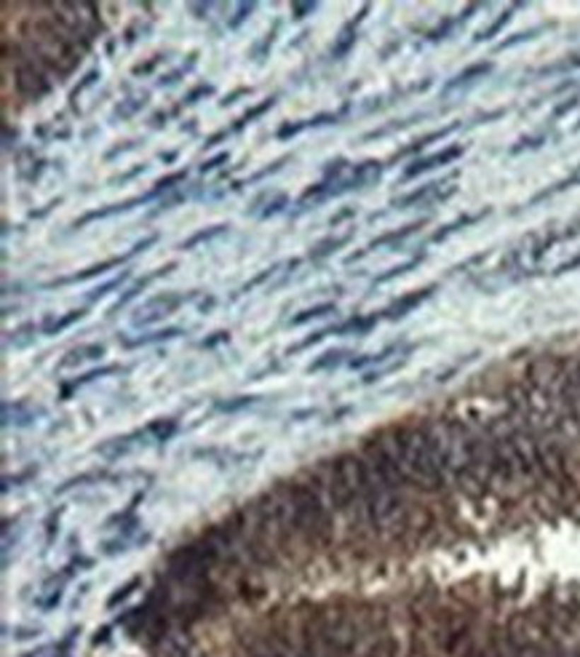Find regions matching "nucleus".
<instances>
[{
	"mask_svg": "<svg viewBox=\"0 0 580 657\" xmlns=\"http://www.w3.org/2000/svg\"><path fill=\"white\" fill-rule=\"evenodd\" d=\"M385 438L388 449L399 465L407 489H417L425 495H439L449 487V478L439 468L431 449V436H428V420H401L390 422L380 430Z\"/></svg>",
	"mask_w": 580,
	"mask_h": 657,
	"instance_id": "obj_2",
	"label": "nucleus"
},
{
	"mask_svg": "<svg viewBox=\"0 0 580 657\" xmlns=\"http://www.w3.org/2000/svg\"><path fill=\"white\" fill-rule=\"evenodd\" d=\"M174 268H177V265H174V262H169V265H163V268L153 270V273H150V276H145V278H139V280H137V283H134V286H132V289H126V292H123V297H118V302H115V304H112V307H110V313H108V316H115V313L121 310L123 304H129V302H132L134 297H137V294L142 292L145 286H150V283H153V280H156V278H161V276H166V273H171V270H174Z\"/></svg>",
	"mask_w": 580,
	"mask_h": 657,
	"instance_id": "obj_15",
	"label": "nucleus"
},
{
	"mask_svg": "<svg viewBox=\"0 0 580 657\" xmlns=\"http://www.w3.org/2000/svg\"><path fill=\"white\" fill-rule=\"evenodd\" d=\"M153 244H156V235L142 238L139 244L134 246L132 251H126V254H121V256H110V259H105V262L91 265V268L81 270V273H75V276H67V278H54V280H49V283H43V289H57V286H67V283H81V280L97 278V276H102V273H108V270L118 268V265H121V262H126V259H132L137 251H145L147 246H153Z\"/></svg>",
	"mask_w": 580,
	"mask_h": 657,
	"instance_id": "obj_4",
	"label": "nucleus"
},
{
	"mask_svg": "<svg viewBox=\"0 0 580 657\" xmlns=\"http://www.w3.org/2000/svg\"><path fill=\"white\" fill-rule=\"evenodd\" d=\"M6 337H8L16 348H27V345L33 342V337H35V326H33V324H25V326H19L16 331L6 334Z\"/></svg>",
	"mask_w": 580,
	"mask_h": 657,
	"instance_id": "obj_39",
	"label": "nucleus"
},
{
	"mask_svg": "<svg viewBox=\"0 0 580 657\" xmlns=\"http://www.w3.org/2000/svg\"><path fill=\"white\" fill-rule=\"evenodd\" d=\"M425 259V254H417V256H412L410 262H404V265H396V268H390L388 273H383V276H377L375 280H372V286H380V283H388V280H393V278H399V276H404V273H410V270H414L420 262Z\"/></svg>",
	"mask_w": 580,
	"mask_h": 657,
	"instance_id": "obj_28",
	"label": "nucleus"
},
{
	"mask_svg": "<svg viewBox=\"0 0 580 657\" xmlns=\"http://www.w3.org/2000/svg\"><path fill=\"white\" fill-rule=\"evenodd\" d=\"M228 230V225H211V227H204V230L193 232L187 241H182L180 249L182 251H187V249H193V246L204 244V241H211V238H217V235H222V232Z\"/></svg>",
	"mask_w": 580,
	"mask_h": 657,
	"instance_id": "obj_27",
	"label": "nucleus"
},
{
	"mask_svg": "<svg viewBox=\"0 0 580 657\" xmlns=\"http://www.w3.org/2000/svg\"><path fill=\"white\" fill-rule=\"evenodd\" d=\"M276 270H278V265H273V268H270V270H262L260 276H254L252 280H246V283H243V286H241V294H243V292H252L254 286H260L262 280H267V278H270V276H273V273H276Z\"/></svg>",
	"mask_w": 580,
	"mask_h": 657,
	"instance_id": "obj_51",
	"label": "nucleus"
},
{
	"mask_svg": "<svg viewBox=\"0 0 580 657\" xmlns=\"http://www.w3.org/2000/svg\"><path fill=\"white\" fill-rule=\"evenodd\" d=\"M425 225V219H417V222H412V225H404V227H399V230H390V232H385V235H377L375 241H369V246L366 249H361V251H356V254H351L345 262L351 265V262H356L359 256H364V254H369L372 249H383V246H390V244H399V241H404V238H410V235H414V232L420 230Z\"/></svg>",
	"mask_w": 580,
	"mask_h": 657,
	"instance_id": "obj_11",
	"label": "nucleus"
},
{
	"mask_svg": "<svg viewBox=\"0 0 580 657\" xmlns=\"http://www.w3.org/2000/svg\"><path fill=\"white\" fill-rule=\"evenodd\" d=\"M190 300H195V292H163V294H156V297H150L137 313H134L132 324L134 326H153V324H158V321H163L166 316H171V313H177L182 304H187Z\"/></svg>",
	"mask_w": 580,
	"mask_h": 657,
	"instance_id": "obj_3",
	"label": "nucleus"
},
{
	"mask_svg": "<svg viewBox=\"0 0 580 657\" xmlns=\"http://www.w3.org/2000/svg\"><path fill=\"white\" fill-rule=\"evenodd\" d=\"M366 13H369V6H364L361 11L356 13L348 25H342L340 35L335 37V46H332V51H329V57H332L335 61L345 59V57H348V51L356 46V32H359V25L364 22V16H366Z\"/></svg>",
	"mask_w": 580,
	"mask_h": 657,
	"instance_id": "obj_8",
	"label": "nucleus"
},
{
	"mask_svg": "<svg viewBox=\"0 0 580 657\" xmlns=\"http://www.w3.org/2000/svg\"><path fill=\"white\" fill-rule=\"evenodd\" d=\"M40 406H33L27 401H3V425L6 427H25L30 422H35V417H43Z\"/></svg>",
	"mask_w": 580,
	"mask_h": 657,
	"instance_id": "obj_7",
	"label": "nucleus"
},
{
	"mask_svg": "<svg viewBox=\"0 0 580 657\" xmlns=\"http://www.w3.org/2000/svg\"><path fill=\"white\" fill-rule=\"evenodd\" d=\"M353 214H356V208H353V206H345L342 211H340V214H335V217L329 219V225H337V222H342V219L353 217Z\"/></svg>",
	"mask_w": 580,
	"mask_h": 657,
	"instance_id": "obj_62",
	"label": "nucleus"
},
{
	"mask_svg": "<svg viewBox=\"0 0 580 657\" xmlns=\"http://www.w3.org/2000/svg\"><path fill=\"white\" fill-rule=\"evenodd\" d=\"M142 171H145V166H137V169L126 171L123 177H115V182H126V179H132V177H137V174H142Z\"/></svg>",
	"mask_w": 580,
	"mask_h": 657,
	"instance_id": "obj_63",
	"label": "nucleus"
},
{
	"mask_svg": "<svg viewBox=\"0 0 580 657\" xmlns=\"http://www.w3.org/2000/svg\"><path fill=\"white\" fill-rule=\"evenodd\" d=\"M434 292H436V286H425V289H417V292L404 294V297H399V300L390 304V307H385L380 316L388 318V321H399V318L410 316L414 307H420V304H423Z\"/></svg>",
	"mask_w": 580,
	"mask_h": 657,
	"instance_id": "obj_10",
	"label": "nucleus"
},
{
	"mask_svg": "<svg viewBox=\"0 0 580 657\" xmlns=\"http://www.w3.org/2000/svg\"><path fill=\"white\" fill-rule=\"evenodd\" d=\"M308 129V121H297V123H286V126H281L278 129V139H289V136L300 134V131H305Z\"/></svg>",
	"mask_w": 580,
	"mask_h": 657,
	"instance_id": "obj_49",
	"label": "nucleus"
},
{
	"mask_svg": "<svg viewBox=\"0 0 580 657\" xmlns=\"http://www.w3.org/2000/svg\"><path fill=\"white\" fill-rule=\"evenodd\" d=\"M145 105H147V94H139V97L126 99V102H121V107L115 110V115H112V118H129V115H134L137 110H142Z\"/></svg>",
	"mask_w": 580,
	"mask_h": 657,
	"instance_id": "obj_37",
	"label": "nucleus"
},
{
	"mask_svg": "<svg viewBox=\"0 0 580 657\" xmlns=\"http://www.w3.org/2000/svg\"><path fill=\"white\" fill-rule=\"evenodd\" d=\"M145 436H147V430L145 433H129V436H121V438H110L105 444H99L97 451L102 457H108V460H118L121 454H129V451L134 449V441H142Z\"/></svg>",
	"mask_w": 580,
	"mask_h": 657,
	"instance_id": "obj_16",
	"label": "nucleus"
},
{
	"mask_svg": "<svg viewBox=\"0 0 580 657\" xmlns=\"http://www.w3.org/2000/svg\"><path fill=\"white\" fill-rule=\"evenodd\" d=\"M377 321H380V313H372V316H353L348 318V321H342V324H337V326H329L324 328V334H366L372 326H377Z\"/></svg>",
	"mask_w": 580,
	"mask_h": 657,
	"instance_id": "obj_17",
	"label": "nucleus"
},
{
	"mask_svg": "<svg viewBox=\"0 0 580 657\" xmlns=\"http://www.w3.org/2000/svg\"><path fill=\"white\" fill-rule=\"evenodd\" d=\"M463 153H465V147L463 145H449V147H444V150L434 153V155H425V158L412 160L410 166L404 169V174H401V182H410V179H414V177H420V174H425V171L439 169V166H449V163H452V160H458Z\"/></svg>",
	"mask_w": 580,
	"mask_h": 657,
	"instance_id": "obj_6",
	"label": "nucleus"
},
{
	"mask_svg": "<svg viewBox=\"0 0 580 657\" xmlns=\"http://www.w3.org/2000/svg\"><path fill=\"white\" fill-rule=\"evenodd\" d=\"M289 155H284V158H278V160H273L267 169H262V171H257V174H252L249 179H243V182H236L230 190H241V187H246V184H254V182H260V179H265V177H270V174H276V171H281V166L284 163H289Z\"/></svg>",
	"mask_w": 580,
	"mask_h": 657,
	"instance_id": "obj_32",
	"label": "nucleus"
},
{
	"mask_svg": "<svg viewBox=\"0 0 580 657\" xmlns=\"http://www.w3.org/2000/svg\"><path fill=\"white\" fill-rule=\"evenodd\" d=\"M187 179V171L182 169V171H174V174H166L163 179H158L156 184H153V190H150V201H156V198H161L163 193H171L174 190V184H180V182H185Z\"/></svg>",
	"mask_w": 580,
	"mask_h": 657,
	"instance_id": "obj_25",
	"label": "nucleus"
},
{
	"mask_svg": "<svg viewBox=\"0 0 580 657\" xmlns=\"http://www.w3.org/2000/svg\"><path fill=\"white\" fill-rule=\"evenodd\" d=\"M580 67V54L578 57H567V61H559V64H548L540 70V75H551V73H564V70H575Z\"/></svg>",
	"mask_w": 580,
	"mask_h": 657,
	"instance_id": "obj_44",
	"label": "nucleus"
},
{
	"mask_svg": "<svg viewBox=\"0 0 580 657\" xmlns=\"http://www.w3.org/2000/svg\"><path fill=\"white\" fill-rule=\"evenodd\" d=\"M228 160H230L228 153H219V155H214L211 160H204V163H201V174H209V171L219 169V166H225Z\"/></svg>",
	"mask_w": 580,
	"mask_h": 657,
	"instance_id": "obj_52",
	"label": "nucleus"
},
{
	"mask_svg": "<svg viewBox=\"0 0 580 657\" xmlns=\"http://www.w3.org/2000/svg\"><path fill=\"white\" fill-rule=\"evenodd\" d=\"M246 94H249V88H236V91H233L230 97H225V99H222L219 105H222V107H228V105H233V102H236V99H238V97H246Z\"/></svg>",
	"mask_w": 580,
	"mask_h": 657,
	"instance_id": "obj_61",
	"label": "nucleus"
},
{
	"mask_svg": "<svg viewBox=\"0 0 580 657\" xmlns=\"http://www.w3.org/2000/svg\"><path fill=\"white\" fill-rule=\"evenodd\" d=\"M139 585H142V577H132L129 583L123 585V588H118V591H115V593H112V596L108 598V609H115L118 604H121V601H126V598L132 596V593L137 591V588H139Z\"/></svg>",
	"mask_w": 580,
	"mask_h": 657,
	"instance_id": "obj_34",
	"label": "nucleus"
},
{
	"mask_svg": "<svg viewBox=\"0 0 580 657\" xmlns=\"http://www.w3.org/2000/svg\"><path fill=\"white\" fill-rule=\"evenodd\" d=\"M273 105H276V97H267L265 102H260L257 107L246 110V112H243L238 121H233V126H230V129H225V131H219V134H214V136H209V139H206V145H204V150H209V147H214L217 142H222L225 136L236 134V131H241L246 123H252L254 118H260V115H262V112H267V110L273 107Z\"/></svg>",
	"mask_w": 580,
	"mask_h": 657,
	"instance_id": "obj_13",
	"label": "nucleus"
},
{
	"mask_svg": "<svg viewBox=\"0 0 580 657\" xmlns=\"http://www.w3.org/2000/svg\"><path fill=\"white\" fill-rule=\"evenodd\" d=\"M578 102H580L578 97H569L567 102H564V105H559V107H554V115H551V118H562V115H567L569 110L578 107Z\"/></svg>",
	"mask_w": 580,
	"mask_h": 657,
	"instance_id": "obj_56",
	"label": "nucleus"
},
{
	"mask_svg": "<svg viewBox=\"0 0 580 657\" xmlns=\"http://www.w3.org/2000/svg\"><path fill=\"white\" fill-rule=\"evenodd\" d=\"M126 548H129V540H126V537H123V540H110V543L102 545V553H105V556H118V553H126Z\"/></svg>",
	"mask_w": 580,
	"mask_h": 657,
	"instance_id": "obj_50",
	"label": "nucleus"
},
{
	"mask_svg": "<svg viewBox=\"0 0 580 657\" xmlns=\"http://www.w3.org/2000/svg\"><path fill=\"white\" fill-rule=\"evenodd\" d=\"M123 280H129V270H126V273H118L115 278L108 280V283H102V286H97V289H91V292L86 294V300H88V302H94V300H99V297H105V294L112 292V289H118Z\"/></svg>",
	"mask_w": 580,
	"mask_h": 657,
	"instance_id": "obj_36",
	"label": "nucleus"
},
{
	"mask_svg": "<svg viewBox=\"0 0 580 657\" xmlns=\"http://www.w3.org/2000/svg\"><path fill=\"white\" fill-rule=\"evenodd\" d=\"M578 268H580V254L567 259V262H562V265H556L554 276H564V273H572V270H578Z\"/></svg>",
	"mask_w": 580,
	"mask_h": 657,
	"instance_id": "obj_55",
	"label": "nucleus"
},
{
	"mask_svg": "<svg viewBox=\"0 0 580 657\" xmlns=\"http://www.w3.org/2000/svg\"><path fill=\"white\" fill-rule=\"evenodd\" d=\"M35 636H40V628H13V639H16V641L35 639Z\"/></svg>",
	"mask_w": 580,
	"mask_h": 657,
	"instance_id": "obj_57",
	"label": "nucleus"
},
{
	"mask_svg": "<svg viewBox=\"0 0 580 657\" xmlns=\"http://www.w3.org/2000/svg\"><path fill=\"white\" fill-rule=\"evenodd\" d=\"M351 241V232L348 235H340V238H327V241H321V244L315 246V249H311V259H324V256H329L332 251H337V249H342V246Z\"/></svg>",
	"mask_w": 580,
	"mask_h": 657,
	"instance_id": "obj_29",
	"label": "nucleus"
},
{
	"mask_svg": "<svg viewBox=\"0 0 580 657\" xmlns=\"http://www.w3.org/2000/svg\"><path fill=\"white\" fill-rule=\"evenodd\" d=\"M286 203H289V195H286V193H278V195H273V198H270V201H267V203H265V208L260 211V217H262V219L276 217V214H278V211H281V208H286Z\"/></svg>",
	"mask_w": 580,
	"mask_h": 657,
	"instance_id": "obj_38",
	"label": "nucleus"
},
{
	"mask_svg": "<svg viewBox=\"0 0 580 657\" xmlns=\"http://www.w3.org/2000/svg\"><path fill=\"white\" fill-rule=\"evenodd\" d=\"M16 88H19V94L25 99H35L37 102L43 94L51 91V83L49 78L43 75V70L35 67V61H22L16 67Z\"/></svg>",
	"mask_w": 580,
	"mask_h": 657,
	"instance_id": "obj_5",
	"label": "nucleus"
},
{
	"mask_svg": "<svg viewBox=\"0 0 580 657\" xmlns=\"http://www.w3.org/2000/svg\"><path fill=\"white\" fill-rule=\"evenodd\" d=\"M43 593H46V598H37V601H35L37 609H43V612L54 609L62 601V591H43Z\"/></svg>",
	"mask_w": 580,
	"mask_h": 657,
	"instance_id": "obj_48",
	"label": "nucleus"
},
{
	"mask_svg": "<svg viewBox=\"0 0 580 657\" xmlns=\"http://www.w3.org/2000/svg\"><path fill=\"white\" fill-rule=\"evenodd\" d=\"M315 8H318V3H291L289 11H291V19H297V22H300V19H305V16H311Z\"/></svg>",
	"mask_w": 580,
	"mask_h": 657,
	"instance_id": "obj_47",
	"label": "nucleus"
},
{
	"mask_svg": "<svg viewBox=\"0 0 580 657\" xmlns=\"http://www.w3.org/2000/svg\"><path fill=\"white\" fill-rule=\"evenodd\" d=\"M94 646H99V644H108L110 641V625H105V628H97V633H94Z\"/></svg>",
	"mask_w": 580,
	"mask_h": 657,
	"instance_id": "obj_60",
	"label": "nucleus"
},
{
	"mask_svg": "<svg viewBox=\"0 0 580 657\" xmlns=\"http://www.w3.org/2000/svg\"><path fill=\"white\" fill-rule=\"evenodd\" d=\"M460 22H465V16H463V13H460L458 19H452V16H447V19H441V22H439V25H436L434 30H431V32L425 35V37H428V43H439V40H444V37H449V32H452V30H455V27H458Z\"/></svg>",
	"mask_w": 580,
	"mask_h": 657,
	"instance_id": "obj_31",
	"label": "nucleus"
},
{
	"mask_svg": "<svg viewBox=\"0 0 580 657\" xmlns=\"http://www.w3.org/2000/svg\"><path fill=\"white\" fill-rule=\"evenodd\" d=\"M211 94H214V85H206V83H204V85H195L193 91H190V94H187V97L182 99V107H190V105H195V102H198V99H204V97H211Z\"/></svg>",
	"mask_w": 580,
	"mask_h": 657,
	"instance_id": "obj_43",
	"label": "nucleus"
},
{
	"mask_svg": "<svg viewBox=\"0 0 580 657\" xmlns=\"http://www.w3.org/2000/svg\"><path fill=\"white\" fill-rule=\"evenodd\" d=\"M59 513L62 511H54L49 516V521H46V540H49V543L54 540V532H57V526H59Z\"/></svg>",
	"mask_w": 580,
	"mask_h": 657,
	"instance_id": "obj_58",
	"label": "nucleus"
},
{
	"mask_svg": "<svg viewBox=\"0 0 580 657\" xmlns=\"http://www.w3.org/2000/svg\"><path fill=\"white\" fill-rule=\"evenodd\" d=\"M260 398L257 396H236V398H228V401H217V409L219 412H241V409H246V406H252V403H257Z\"/></svg>",
	"mask_w": 580,
	"mask_h": 657,
	"instance_id": "obj_35",
	"label": "nucleus"
},
{
	"mask_svg": "<svg viewBox=\"0 0 580 657\" xmlns=\"http://www.w3.org/2000/svg\"><path fill=\"white\" fill-rule=\"evenodd\" d=\"M327 316H337V304L335 302H324V304H315V307H308L303 313L289 321V326H303L308 321H315V318H327Z\"/></svg>",
	"mask_w": 580,
	"mask_h": 657,
	"instance_id": "obj_23",
	"label": "nucleus"
},
{
	"mask_svg": "<svg viewBox=\"0 0 580 657\" xmlns=\"http://www.w3.org/2000/svg\"><path fill=\"white\" fill-rule=\"evenodd\" d=\"M99 478H105V473H99V470H91V473H83V475H75V478H70V481H64L62 487H57V492H54V495H64V492H70V489H75V487L94 484V481H99Z\"/></svg>",
	"mask_w": 580,
	"mask_h": 657,
	"instance_id": "obj_33",
	"label": "nucleus"
},
{
	"mask_svg": "<svg viewBox=\"0 0 580 657\" xmlns=\"http://www.w3.org/2000/svg\"><path fill=\"white\" fill-rule=\"evenodd\" d=\"M177 427H180L177 425V420H156V422L147 425V436H153L156 441L163 444V441H169V438L177 433Z\"/></svg>",
	"mask_w": 580,
	"mask_h": 657,
	"instance_id": "obj_30",
	"label": "nucleus"
},
{
	"mask_svg": "<svg viewBox=\"0 0 580 657\" xmlns=\"http://www.w3.org/2000/svg\"><path fill=\"white\" fill-rule=\"evenodd\" d=\"M115 372H121V366H102V369H91V372H86V374H81V377H75L73 382H64V385H62V396H70V393L78 390L81 385H88V382L108 377V374H115Z\"/></svg>",
	"mask_w": 580,
	"mask_h": 657,
	"instance_id": "obj_22",
	"label": "nucleus"
},
{
	"mask_svg": "<svg viewBox=\"0 0 580 657\" xmlns=\"http://www.w3.org/2000/svg\"><path fill=\"white\" fill-rule=\"evenodd\" d=\"M540 35V27H535V30H527V32H519V35L508 37V40H503V43H497L495 51H506L511 49V46H519V43H527V40H532V37Z\"/></svg>",
	"mask_w": 580,
	"mask_h": 657,
	"instance_id": "obj_40",
	"label": "nucleus"
},
{
	"mask_svg": "<svg viewBox=\"0 0 580 657\" xmlns=\"http://www.w3.org/2000/svg\"><path fill=\"white\" fill-rule=\"evenodd\" d=\"M83 316H86V307H78V310H70V313H64V316H59V318H46L43 326H40V334L54 337V334H59V331L70 328L73 324H78Z\"/></svg>",
	"mask_w": 580,
	"mask_h": 657,
	"instance_id": "obj_20",
	"label": "nucleus"
},
{
	"mask_svg": "<svg viewBox=\"0 0 580 657\" xmlns=\"http://www.w3.org/2000/svg\"><path fill=\"white\" fill-rule=\"evenodd\" d=\"M489 646H492V636L487 641H473L460 657H489Z\"/></svg>",
	"mask_w": 580,
	"mask_h": 657,
	"instance_id": "obj_45",
	"label": "nucleus"
},
{
	"mask_svg": "<svg viewBox=\"0 0 580 657\" xmlns=\"http://www.w3.org/2000/svg\"><path fill=\"white\" fill-rule=\"evenodd\" d=\"M460 129V123L455 121V123H449V126H444V129H436V131H431V134H425V136H420V139H414L410 147H404V150H399L396 155H393V160H399V158H407V155H412V153H420V150H425L428 145H434V142H439V139H444V136H449V134H455Z\"/></svg>",
	"mask_w": 580,
	"mask_h": 657,
	"instance_id": "obj_18",
	"label": "nucleus"
},
{
	"mask_svg": "<svg viewBox=\"0 0 580 657\" xmlns=\"http://www.w3.org/2000/svg\"><path fill=\"white\" fill-rule=\"evenodd\" d=\"M519 6H511V8H506L503 13H497V19L492 22L489 27H484L482 32H476V37H473V43H484V40H492L495 35H500V30L514 19V11H516Z\"/></svg>",
	"mask_w": 580,
	"mask_h": 657,
	"instance_id": "obj_24",
	"label": "nucleus"
},
{
	"mask_svg": "<svg viewBox=\"0 0 580 657\" xmlns=\"http://www.w3.org/2000/svg\"><path fill=\"white\" fill-rule=\"evenodd\" d=\"M545 142V136H527V139H519L516 145L511 147V155H519V153H524V150H535V147H540Z\"/></svg>",
	"mask_w": 580,
	"mask_h": 657,
	"instance_id": "obj_46",
	"label": "nucleus"
},
{
	"mask_svg": "<svg viewBox=\"0 0 580 657\" xmlns=\"http://www.w3.org/2000/svg\"><path fill=\"white\" fill-rule=\"evenodd\" d=\"M97 78H99V70H91V73L86 75L83 81H81V85H78V88H73V94H70V102H73V105H75V99H78V94H81V91H83V88H88V85L94 83V81H97Z\"/></svg>",
	"mask_w": 580,
	"mask_h": 657,
	"instance_id": "obj_54",
	"label": "nucleus"
},
{
	"mask_svg": "<svg viewBox=\"0 0 580 657\" xmlns=\"http://www.w3.org/2000/svg\"><path fill=\"white\" fill-rule=\"evenodd\" d=\"M193 64H195V54H193V59L187 61V64H182V67H177L174 73L163 75V78L158 81V85H174V83H177V81H180V78H185V75H187V73H190V70H193Z\"/></svg>",
	"mask_w": 580,
	"mask_h": 657,
	"instance_id": "obj_42",
	"label": "nucleus"
},
{
	"mask_svg": "<svg viewBox=\"0 0 580 657\" xmlns=\"http://www.w3.org/2000/svg\"><path fill=\"white\" fill-rule=\"evenodd\" d=\"M348 350H342V348H337V350H327V353H321L318 358H315L313 364L308 366V372H324V369H332V366H340L342 364V358H348Z\"/></svg>",
	"mask_w": 580,
	"mask_h": 657,
	"instance_id": "obj_26",
	"label": "nucleus"
},
{
	"mask_svg": "<svg viewBox=\"0 0 580 657\" xmlns=\"http://www.w3.org/2000/svg\"><path fill=\"white\" fill-rule=\"evenodd\" d=\"M489 214V208H484V211H479V214H463V217H458L455 222H449V225H444V227H439V232H434L431 235V241L434 244H439V241H444V238H449L452 232L463 230V227H471V225H476L479 219H484Z\"/></svg>",
	"mask_w": 580,
	"mask_h": 657,
	"instance_id": "obj_21",
	"label": "nucleus"
},
{
	"mask_svg": "<svg viewBox=\"0 0 580 657\" xmlns=\"http://www.w3.org/2000/svg\"><path fill=\"white\" fill-rule=\"evenodd\" d=\"M105 353H108V348L102 342H86V345H78V348H73V350H67V353L62 355L57 369L64 372V369H75V366L88 364V361H99V358H105Z\"/></svg>",
	"mask_w": 580,
	"mask_h": 657,
	"instance_id": "obj_9",
	"label": "nucleus"
},
{
	"mask_svg": "<svg viewBox=\"0 0 580 657\" xmlns=\"http://www.w3.org/2000/svg\"><path fill=\"white\" fill-rule=\"evenodd\" d=\"M439 187H441V182L423 184V187L401 195V198H393V201H390V208H410V206H414V203H423V201H444V198H449V195L455 193V187H449L447 193H436Z\"/></svg>",
	"mask_w": 580,
	"mask_h": 657,
	"instance_id": "obj_12",
	"label": "nucleus"
},
{
	"mask_svg": "<svg viewBox=\"0 0 580 657\" xmlns=\"http://www.w3.org/2000/svg\"><path fill=\"white\" fill-rule=\"evenodd\" d=\"M163 59H166L163 54H156V57H153L150 61H145V64H137L132 73H134V75H147V73H153V70H156V67H158V64H161Z\"/></svg>",
	"mask_w": 580,
	"mask_h": 657,
	"instance_id": "obj_53",
	"label": "nucleus"
},
{
	"mask_svg": "<svg viewBox=\"0 0 580 657\" xmlns=\"http://www.w3.org/2000/svg\"><path fill=\"white\" fill-rule=\"evenodd\" d=\"M487 73H492V61H476V64L465 67L463 73H458L447 85H444V94H447V91H455V88H463V85H468V83H473L476 78H484Z\"/></svg>",
	"mask_w": 580,
	"mask_h": 657,
	"instance_id": "obj_19",
	"label": "nucleus"
},
{
	"mask_svg": "<svg viewBox=\"0 0 580 657\" xmlns=\"http://www.w3.org/2000/svg\"><path fill=\"white\" fill-rule=\"evenodd\" d=\"M228 337H230L228 331H214L209 340L201 342V348H214V345H219V342H228Z\"/></svg>",
	"mask_w": 580,
	"mask_h": 657,
	"instance_id": "obj_59",
	"label": "nucleus"
},
{
	"mask_svg": "<svg viewBox=\"0 0 580 657\" xmlns=\"http://www.w3.org/2000/svg\"><path fill=\"white\" fill-rule=\"evenodd\" d=\"M254 6H257V3H238V6H236V13H233V19H230V22H228V27H230V30H236V27H241L243 22L249 19V13L254 11Z\"/></svg>",
	"mask_w": 580,
	"mask_h": 657,
	"instance_id": "obj_41",
	"label": "nucleus"
},
{
	"mask_svg": "<svg viewBox=\"0 0 580 657\" xmlns=\"http://www.w3.org/2000/svg\"><path fill=\"white\" fill-rule=\"evenodd\" d=\"M185 334V328L180 326H166V328H156V331H145V334H139V337H134V340H121L123 348H145V345H156V342H169V340H177V337H182Z\"/></svg>",
	"mask_w": 580,
	"mask_h": 657,
	"instance_id": "obj_14",
	"label": "nucleus"
},
{
	"mask_svg": "<svg viewBox=\"0 0 580 657\" xmlns=\"http://www.w3.org/2000/svg\"><path fill=\"white\" fill-rule=\"evenodd\" d=\"M276 492L286 502L291 529L297 543L311 550H329L335 545V513L327 508V492L321 470L305 468L294 478H284L276 484Z\"/></svg>",
	"mask_w": 580,
	"mask_h": 657,
	"instance_id": "obj_1",
	"label": "nucleus"
}]
</instances>
